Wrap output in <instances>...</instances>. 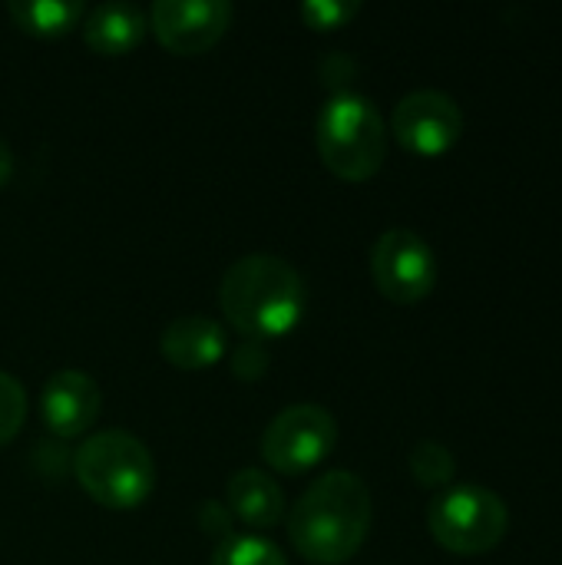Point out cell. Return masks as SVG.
<instances>
[{"instance_id": "obj_1", "label": "cell", "mask_w": 562, "mask_h": 565, "mask_svg": "<svg viewBox=\"0 0 562 565\" xmlns=\"http://www.w3.org/2000/svg\"><path fill=\"white\" fill-rule=\"evenodd\" d=\"M371 520L368 483L351 470H331L298 497L288 516V540L305 563L341 565L361 553Z\"/></svg>"}, {"instance_id": "obj_2", "label": "cell", "mask_w": 562, "mask_h": 565, "mask_svg": "<svg viewBox=\"0 0 562 565\" xmlns=\"http://www.w3.org/2000/svg\"><path fill=\"white\" fill-rule=\"evenodd\" d=\"M219 308L248 341H272L295 331L308 308L301 271L268 252L232 262L219 285Z\"/></svg>"}, {"instance_id": "obj_3", "label": "cell", "mask_w": 562, "mask_h": 565, "mask_svg": "<svg viewBox=\"0 0 562 565\" xmlns=\"http://www.w3.org/2000/svg\"><path fill=\"white\" fill-rule=\"evenodd\" d=\"M73 477L106 510H136L156 490L149 447L126 430H99L73 454Z\"/></svg>"}, {"instance_id": "obj_4", "label": "cell", "mask_w": 562, "mask_h": 565, "mask_svg": "<svg viewBox=\"0 0 562 565\" xmlns=\"http://www.w3.org/2000/svg\"><path fill=\"white\" fill-rule=\"evenodd\" d=\"M315 142L321 162L344 182H368L388 159V126L381 109L351 89H338L321 106Z\"/></svg>"}, {"instance_id": "obj_5", "label": "cell", "mask_w": 562, "mask_h": 565, "mask_svg": "<svg viewBox=\"0 0 562 565\" xmlns=\"http://www.w3.org/2000/svg\"><path fill=\"white\" fill-rule=\"evenodd\" d=\"M427 526L441 550L454 556H484L503 543L510 510L500 493L477 483H460L434 497Z\"/></svg>"}, {"instance_id": "obj_6", "label": "cell", "mask_w": 562, "mask_h": 565, "mask_svg": "<svg viewBox=\"0 0 562 565\" xmlns=\"http://www.w3.org/2000/svg\"><path fill=\"white\" fill-rule=\"evenodd\" d=\"M338 444V420L321 404L285 407L262 434V460L285 473L301 477L315 470Z\"/></svg>"}, {"instance_id": "obj_7", "label": "cell", "mask_w": 562, "mask_h": 565, "mask_svg": "<svg viewBox=\"0 0 562 565\" xmlns=\"http://www.w3.org/2000/svg\"><path fill=\"white\" fill-rule=\"evenodd\" d=\"M371 278L394 305H417L437 285V255L414 228H388L371 248Z\"/></svg>"}, {"instance_id": "obj_8", "label": "cell", "mask_w": 562, "mask_h": 565, "mask_svg": "<svg viewBox=\"0 0 562 565\" xmlns=\"http://www.w3.org/2000/svg\"><path fill=\"white\" fill-rule=\"evenodd\" d=\"M394 139L417 156H444L464 136V109L444 89H414L391 113Z\"/></svg>"}, {"instance_id": "obj_9", "label": "cell", "mask_w": 562, "mask_h": 565, "mask_svg": "<svg viewBox=\"0 0 562 565\" xmlns=\"http://www.w3.org/2000/svg\"><path fill=\"white\" fill-rule=\"evenodd\" d=\"M232 13L235 10L229 0H156L149 10V26L166 50L192 56L222 40Z\"/></svg>"}, {"instance_id": "obj_10", "label": "cell", "mask_w": 562, "mask_h": 565, "mask_svg": "<svg viewBox=\"0 0 562 565\" xmlns=\"http://www.w3.org/2000/svg\"><path fill=\"white\" fill-rule=\"evenodd\" d=\"M99 411H103L99 384L89 374L76 371V367L56 371L43 384V394H40L43 424L50 427V434H56L63 440L83 437L96 424Z\"/></svg>"}, {"instance_id": "obj_11", "label": "cell", "mask_w": 562, "mask_h": 565, "mask_svg": "<svg viewBox=\"0 0 562 565\" xmlns=\"http://www.w3.org/2000/svg\"><path fill=\"white\" fill-rule=\"evenodd\" d=\"M225 328L209 315H179L162 328L159 351L179 371H205L225 354Z\"/></svg>"}, {"instance_id": "obj_12", "label": "cell", "mask_w": 562, "mask_h": 565, "mask_svg": "<svg viewBox=\"0 0 562 565\" xmlns=\"http://www.w3.org/2000/svg\"><path fill=\"white\" fill-rule=\"evenodd\" d=\"M149 17L136 3H99L83 17V40L99 56H126L142 43Z\"/></svg>"}, {"instance_id": "obj_13", "label": "cell", "mask_w": 562, "mask_h": 565, "mask_svg": "<svg viewBox=\"0 0 562 565\" xmlns=\"http://www.w3.org/2000/svg\"><path fill=\"white\" fill-rule=\"evenodd\" d=\"M225 497H229L232 516L252 530H272L285 516V493L265 470H255V467L235 470L229 477Z\"/></svg>"}, {"instance_id": "obj_14", "label": "cell", "mask_w": 562, "mask_h": 565, "mask_svg": "<svg viewBox=\"0 0 562 565\" xmlns=\"http://www.w3.org/2000/svg\"><path fill=\"white\" fill-rule=\"evenodd\" d=\"M7 13L20 30L36 36H63L86 17L79 0H10Z\"/></svg>"}, {"instance_id": "obj_15", "label": "cell", "mask_w": 562, "mask_h": 565, "mask_svg": "<svg viewBox=\"0 0 562 565\" xmlns=\"http://www.w3.org/2000/svg\"><path fill=\"white\" fill-rule=\"evenodd\" d=\"M209 565H288V559L272 540L232 533V536L219 540Z\"/></svg>"}, {"instance_id": "obj_16", "label": "cell", "mask_w": 562, "mask_h": 565, "mask_svg": "<svg viewBox=\"0 0 562 565\" xmlns=\"http://www.w3.org/2000/svg\"><path fill=\"white\" fill-rule=\"evenodd\" d=\"M407 467L414 473V480L427 490H441V487H450L454 473H457V460L454 454L437 444V440H421L414 444L411 457H407Z\"/></svg>"}, {"instance_id": "obj_17", "label": "cell", "mask_w": 562, "mask_h": 565, "mask_svg": "<svg viewBox=\"0 0 562 565\" xmlns=\"http://www.w3.org/2000/svg\"><path fill=\"white\" fill-rule=\"evenodd\" d=\"M23 420H26V391L13 374L0 371V447L20 434Z\"/></svg>"}, {"instance_id": "obj_18", "label": "cell", "mask_w": 562, "mask_h": 565, "mask_svg": "<svg viewBox=\"0 0 562 565\" xmlns=\"http://www.w3.org/2000/svg\"><path fill=\"white\" fill-rule=\"evenodd\" d=\"M361 13L358 0H305L301 3V20L311 30H338L351 23Z\"/></svg>"}, {"instance_id": "obj_19", "label": "cell", "mask_w": 562, "mask_h": 565, "mask_svg": "<svg viewBox=\"0 0 562 565\" xmlns=\"http://www.w3.org/2000/svg\"><path fill=\"white\" fill-rule=\"evenodd\" d=\"M272 364V354L262 341H242L235 351H232V374L242 377V381H258Z\"/></svg>"}, {"instance_id": "obj_20", "label": "cell", "mask_w": 562, "mask_h": 565, "mask_svg": "<svg viewBox=\"0 0 562 565\" xmlns=\"http://www.w3.org/2000/svg\"><path fill=\"white\" fill-rule=\"evenodd\" d=\"M232 510L229 507H222V503H215V500H205L202 507H199V526L209 533V536H232Z\"/></svg>"}, {"instance_id": "obj_21", "label": "cell", "mask_w": 562, "mask_h": 565, "mask_svg": "<svg viewBox=\"0 0 562 565\" xmlns=\"http://www.w3.org/2000/svg\"><path fill=\"white\" fill-rule=\"evenodd\" d=\"M10 175H13V152H10V146L0 139V185H3Z\"/></svg>"}]
</instances>
